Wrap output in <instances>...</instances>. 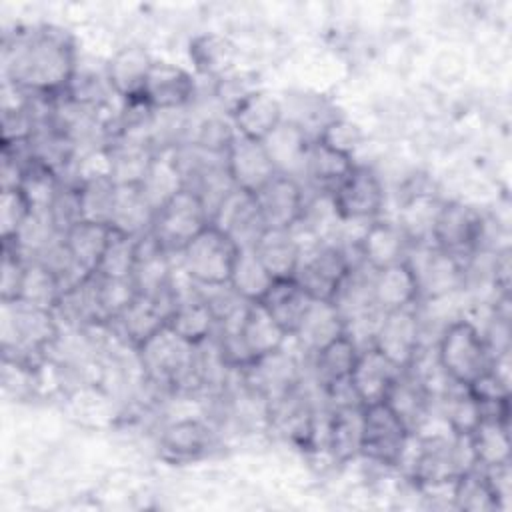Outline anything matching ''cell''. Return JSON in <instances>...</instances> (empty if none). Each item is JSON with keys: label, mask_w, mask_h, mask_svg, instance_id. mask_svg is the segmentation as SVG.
Returning a JSON list of instances; mask_svg holds the SVG:
<instances>
[{"label": "cell", "mask_w": 512, "mask_h": 512, "mask_svg": "<svg viewBox=\"0 0 512 512\" xmlns=\"http://www.w3.org/2000/svg\"><path fill=\"white\" fill-rule=\"evenodd\" d=\"M364 406L340 404L334 406L326 422V448L338 462H348L360 456L362 446Z\"/></svg>", "instance_id": "f1b7e54d"}, {"label": "cell", "mask_w": 512, "mask_h": 512, "mask_svg": "<svg viewBox=\"0 0 512 512\" xmlns=\"http://www.w3.org/2000/svg\"><path fill=\"white\" fill-rule=\"evenodd\" d=\"M174 292L176 304L168 316V328L194 346L210 340L216 332V316L202 298L198 286L190 280L186 290H182L174 282Z\"/></svg>", "instance_id": "e0dca14e"}, {"label": "cell", "mask_w": 512, "mask_h": 512, "mask_svg": "<svg viewBox=\"0 0 512 512\" xmlns=\"http://www.w3.org/2000/svg\"><path fill=\"white\" fill-rule=\"evenodd\" d=\"M262 142L278 174L298 180V176L306 172V160L312 140L294 122L282 120V124Z\"/></svg>", "instance_id": "cb8c5ba5"}, {"label": "cell", "mask_w": 512, "mask_h": 512, "mask_svg": "<svg viewBox=\"0 0 512 512\" xmlns=\"http://www.w3.org/2000/svg\"><path fill=\"white\" fill-rule=\"evenodd\" d=\"M416 280H418V296L426 298H442L456 288H460L464 280V268L460 258L438 250L436 246L428 248L420 264H410Z\"/></svg>", "instance_id": "603a6c76"}, {"label": "cell", "mask_w": 512, "mask_h": 512, "mask_svg": "<svg viewBox=\"0 0 512 512\" xmlns=\"http://www.w3.org/2000/svg\"><path fill=\"white\" fill-rule=\"evenodd\" d=\"M334 214L340 220H374L384 204V190L378 176L366 166H354L352 172L330 194Z\"/></svg>", "instance_id": "9c48e42d"}, {"label": "cell", "mask_w": 512, "mask_h": 512, "mask_svg": "<svg viewBox=\"0 0 512 512\" xmlns=\"http://www.w3.org/2000/svg\"><path fill=\"white\" fill-rule=\"evenodd\" d=\"M234 136H236V130H234L232 122L210 118L198 126V134L192 144H196L202 150L214 152V154H226Z\"/></svg>", "instance_id": "f5cc1de1"}, {"label": "cell", "mask_w": 512, "mask_h": 512, "mask_svg": "<svg viewBox=\"0 0 512 512\" xmlns=\"http://www.w3.org/2000/svg\"><path fill=\"white\" fill-rule=\"evenodd\" d=\"M170 254L172 252H168L152 232L138 238L132 272L138 294L158 300L174 294V266Z\"/></svg>", "instance_id": "5bb4252c"}, {"label": "cell", "mask_w": 512, "mask_h": 512, "mask_svg": "<svg viewBox=\"0 0 512 512\" xmlns=\"http://www.w3.org/2000/svg\"><path fill=\"white\" fill-rule=\"evenodd\" d=\"M430 398L432 392L424 384V380L416 372L406 368L392 384L384 402L402 418L406 428L414 434L426 422Z\"/></svg>", "instance_id": "83f0119b"}, {"label": "cell", "mask_w": 512, "mask_h": 512, "mask_svg": "<svg viewBox=\"0 0 512 512\" xmlns=\"http://www.w3.org/2000/svg\"><path fill=\"white\" fill-rule=\"evenodd\" d=\"M210 224V212L202 198L182 188L154 216L152 234L168 252H180L196 234Z\"/></svg>", "instance_id": "52a82bcc"}, {"label": "cell", "mask_w": 512, "mask_h": 512, "mask_svg": "<svg viewBox=\"0 0 512 512\" xmlns=\"http://www.w3.org/2000/svg\"><path fill=\"white\" fill-rule=\"evenodd\" d=\"M318 142H322L324 146L336 150V152H342L346 156H352L354 158V152L360 148L362 144V132L360 128L346 120V118H332L322 130L320 134L316 136Z\"/></svg>", "instance_id": "816d5d0a"}, {"label": "cell", "mask_w": 512, "mask_h": 512, "mask_svg": "<svg viewBox=\"0 0 512 512\" xmlns=\"http://www.w3.org/2000/svg\"><path fill=\"white\" fill-rule=\"evenodd\" d=\"M106 152L110 178L116 184H140L156 154V148L144 140L116 138L108 144Z\"/></svg>", "instance_id": "836d02e7"}, {"label": "cell", "mask_w": 512, "mask_h": 512, "mask_svg": "<svg viewBox=\"0 0 512 512\" xmlns=\"http://www.w3.org/2000/svg\"><path fill=\"white\" fill-rule=\"evenodd\" d=\"M468 440L478 466L490 468L510 462V420L482 418Z\"/></svg>", "instance_id": "74e56055"}, {"label": "cell", "mask_w": 512, "mask_h": 512, "mask_svg": "<svg viewBox=\"0 0 512 512\" xmlns=\"http://www.w3.org/2000/svg\"><path fill=\"white\" fill-rule=\"evenodd\" d=\"M156 210L150 206L138 184H116V196L110 226L128 236H144L152 232Z\"/></svg>", "instance_id": "4dcf8cb0"}, {"label": "cell", "mask_w": 512, "mask_h": 512, "mask_svg": "<svg viewBox=\"0 0 512 512\" xmlns=\"http://www.w3.org/2000/svg\"><path fill=\"white\" fill-rule=\"evenodd\" d=\"M444 418L452 434L458 436H470V432L478 426L482 420L480 404L466 386L454 384V388H448L444 394Z\"/></svg>", "instance_id": "bcb514c9"}, {"label": "cell", "mask_w": 512, "mask_h": 512, "mask_svg": "<svg viewBox=\"0 0 512 512\" xmlns=\"http://www.w3.org/2000/svg\"><path fill=\"white\" fill-rule=\"evenodd\" d=\"M190 60L202 76L220 80L234 68L236 46L222 34L206 32L190 42Z\"/></svg>", "instance_id": "f35d334b"}, {"label": "cell", "mask_w": 512, "mask_h": 512, "mask_svg": "<svg viewBox=\"0 0 512 512\" xmlns=\"http://www.w3.org/2000/svg\"><path fill=\"white\" fill-rule=\"evenodd\" d=\"M254 198L266 228H296L304 220V192L298 180L290 176L276 174Z\"/></svg>", "instance_id": "9a60e30c"}, {"label": "cell", "mask_w": 512, "mask_h": 512, "mask_svg": "<svg viewBox=\"0 0 512 512\" xmlns=\"http://www.w3.org/2000/svg\"><path fill=\"white\" fill-rule=\"evenodd\" d=\"M412 432L402 418L386 404L364 406L360 454L384 466H398Z\"/></svg>", "instance_id": "ba28073f"}, {"label": "cell", "mask_w": 512, "mask_h": 512, "mask_svg": "<svg viewBox=\"0 0 512 512\" xmlns=\"http://www.w3.org/2000/svg\"><path fill=\"white\" fill-rule=\"evenodd\" d=\"M210 224L222 230L238 248H252L266 230L254 194L232 188L212 212Z\"/></svg>", "instance_id": "8fae6325"}, {"label": "cell", "mask_w": 512, "mask_h": 512, "mask_svg": "<svg viewBox=\"0 0 512 512\" xmlns=\"http://www.w3.org/2000/svg\"><path fill=\"white\" fill-rule=\"evenodd\" d=\"M210 448V430L198 420H176L160 436V452L170 462L200 458Z\"/></svg>", "instance_id": "8d00e7d4"}, {"label": "cell", "mask_w": 512, "mask_h": 512, "mask_svg": "<svg viewBox=\"0 0 512 512\" xmlns=\"http://www.w3.org/2000/svg\"><path fill=\"white\" fill-rule=\"evenodd\" d=\"M372 300L380 312L412 308L418 296L416 274L406 260L372 272Z\"/></svg>", "instance_id": "44dd1931"}, {"label": "cell", "mask_w": 512, "mask_h": 512, "mask_svg": "<svg viewBox=\"0 0 512 512\" xmlns=\"http://www.w3.org/2000/svg\"><path fill=\"white\" fill-rule=\"evenodd\" d=\"M138 186L156 212L184 188L182 170L176 158V146L156 150Z\"/></svg>", "instance_id": "f546056e"}, {"label": "cell", "mask_w": 512, "mask_h": 512, "mask_svg": "<svg viewBox=\"0 0 512 512\" xmlns=\"http://www.w3.org/2000/svg\"><path fill=\"white\" fill-rule=\"evenodd\" d=\"M60 298H62V286L56 274L36 260H26V272H24L18 300L46 308V310H56Z\"/></svg>", "instance_id": "f6af8a7d"}, {"label": "cell", "mask_w": 512, "mask_h": 512, "mask_svg": "<svg viewBox=\"0 0 512 512\" xmlns=\"http://www.w3.org/2000/svg\"><path fill=\"white\" fill-rule=\"evenodd\" d=\"M192 98L194 80L184 68L170 62H152L140 92L142 102L154 112H174L184 108Z\"/></svg>", "instance_id": "2e32d148"}, {"label": "cell", "mask_w": 512, "mask_h": 512, "mask_svg": "<svg viewBox=\"0 0 512 512\" xmlns=\"http://www.w3.org/2000/svg\"><path fill=\"white\" fill-rule=\"evenodd\" d=\"M352 156H346L342 152H336L322 142L314 140L308 150V160H306V172L304 176L310 178L312 184L322 188L324 192L332 194L336 186L352 172L354 168Z\"/></svg>", "instance_id": "ab89813d"}, {"label": "cell", "mask_w": 512, "mask_h": 512, "mask_svg": "<svg viewBox=\"0 0 512 512\" xmlns=\"http://www.w3.org/2000/svg\"><path fill=\"white\" fill-rule=\"evenodd\" d=\"M358 354H360V348L348 334H342L340 338L332 340L330 344H326L314 354L316 382L324 390H330L334 386L348 382L356 366Z\"/></svg>", "instance_id": "d590c367"}, {"label": "cell", "mask_w": 512, "mask_h": 512, "mask_svg": "<svg viewBox=\"0 0 512 512\" xmlns=\"http://www.w3.org/2000/svg\"><path fill=\"white\" fill-rule=\"evenodd\" d=\"M372 346L400 370L410 368L420 352V322L414 306L384 312L376 326Z\"/></svg>", "instance_id": "30bf717a"}, {"label": "cell", "mask_w": 512, "mask_h": 512, "mask_svg": "<svg viewBox=\"0 0 512 512\" xmlns=\"http://www.w3.org/2000/svg\"><path fill=\"white\" fill-rule=\"evenodd\" d=\"M240 336L252 362L282 350L290 338L260 302H250L246 306L240 324Z\"/></svg>", "instance_id": "d4e9b609"}, {"label": "cell", "mask_w": 512, "mask_h": 512, "mask_svg": "<svg viewBox=\"0 0 512 512\" xmlns=\"http://www.w3.org/2000/svg\"><path fill=\"white\" fill-rule=\"evenodd\" d=\"M436 364L448 382L470 386L490 370L492 354L484 334L470 320H458L442 332L436 348Z\"/></svg>", "instance_id": "3957f363"}, {"label": "cell", "mask_w": 512, "mask_h": 512, "mask_svg": "<svg viewBox=\"0 0 512 512\" xmlns=\"http://www.w3.org/2000/svg\"><path fill=\"white\" fill-rule=\"evenodd\" d=\"M4 78L32 96H62L78 68V54L68 32L56 26H28L4 42Z\"/></svg>", "instance_id": "6da1fadb"}, {"label": "cell", "mask_w": 512, "mask_h": 512, "mask_svg": "<svg viewBox=\"0 0 512 512\" xmlns=\"http://www.w3.org/2000/svg\"><path fill=\"white\" fill-rule=\"evenodd\" d=\"M26 272V258L8 242H2L0 264V298L2 302H14L20 296L22 280Z\"/></svg>", "instance_id": "f907efd6"}, {"label": "cell", "mask_w": 512, "mask_h": 512, "mask_svg": "<svg viewBox=\"0 0 512 512\" xmlns=\"http://www.w3.org/2000/svg\"><path fill=\"white\" fill-rule=\"evenodd\" d=\"M152 62L154 60L148 56V52L138 46L118 50L106 64V76L114 94L124 102L140 98Z\"/></svg>", "instance_id": "1f68e13d"}, {"label": "cell", "mask_w": 512, "mask_h": 512, "mask_svg": "<svg viewBox=\"0 0 512 512\" xmlns=\"http://www.w3.org/2000/svg\"><path fill=\"white\" fill-rule=\"evenodd\" d=\"M180 270L196 286L228 284L238 246L214 224H208L180 252Z\"/></svg>", "instance_id": "5b68a950"}, {"label": "cell", "mask_w": 512, "mask_h": 512, "mask_svg": "<svg viewBox=\"0 0 512 512\" xmlns=\"http://www.w3.org/2000/svg\"><path fill=\"white\" fill-rule=\"evenodd\" d=\"M228 114L236 134L262 142L282 124L284 106L270 92L254 88Z\"/></svg>", "instance_id": "d6986e66"}, {"label": "cell", "mask_w": 512, "mask_h": 512, "mask_svg": "<svg viewBox=\"0 0 512 512\" xmlns=\"http://www.w3.org/2000/svg\"><path fill=\"white\" fill-rule=\"evenodd\" d=\"M274 278L260 262L254 248H238L234 268L230 274V288L246 302H260L272 286Z\"/></svg>", "instance_id": "60d3db41"}, {"label": "cell", "mask_w": 512, "mask_h": 512, "mask_svg": "<svg viewBox=\"0 0 512 512\" xmlns=\"http://www.w3.org/2000/svg\"><path fill=\"white\" fill-rule=\"evenodd\" d=\"M76 190L82 220L110 224L116 196V182L110 178V174L84 176L76 182Z\"/></svg>", "instance_id": "b9f144b4"}, {"label": "cell", "mask_w": 512, "mask_h": 512, "mask_svg": "<svg viewBox=\"0 0 512 512\" xmlns=\"http://www.w3.org/2000/svg\"><path fill=\"white\" fill-rule=\"evenodd\" d=\"M174 304H176V292H174V296L160 298V300L138 294L136 300L110 322H116L122 336L134 348H138L150 336H154L160 328H164L168 324V316H170Z\"/></svg>", "instance_id": "ffe728a7"}, {"label": "cell", "mask_w": 512, "mask_h": 512, "mask_svg": "<svg viewBox=\"0 0 512 512\" xmlns=\"http://www.w3.org/2000/svg\"><path fill=\"white\" fill-rule=\"evenodd\" d=\"M452 498L456 508L470 512H490L500 508L482 466H472L452 482Z\"/></svg>", "instance_id": "ee69618b"}, {"label": "cell", "mask_w": 512, "mask_h": 512, "mask_svg": "<svg viewBox=\"0 0 512 512\" xmlns=\"http://www.w3.org/2000/svg\"><path fill=\"white\" fill-rule=\"evenodd\" d=\"M136 248H138L136 236H128L112 228V236L102 254L96 274L106 278H132L134 264H136Z\"/></svg>", "instance_id": "7dc6e473"}, {"label": "cell", "mask_w": 512, "mask_h": 512, "mask_svg": "<svg viewBox=\"0 0 512 512\" xmlns=\"http://www.w3.org/2000/svg\"><path fill=\"white\" fill-rule=\"evenodd\" d=\"M342 334H346V326L336 304L330 300H312L292 338H296L302 350L314 356Z\"/></svg>", "instance_id": "4316f807"}, {"label": "cell", "mask_w": 512, "mask_h": 512, "mask_svg": "<svg viewBox=\"0 0 512 512\" xmlns=\"http://www.w3.org/2000/svg\"><path fill=\"white\" fill-rule=\"evenodd\" d=\"M480 234V216L460 202L440 204L430 230L432 246L456 258L468 254L478 244Z\"/></svg>", "instance_id": "7c38bea8"}, {"label": "cell", "mask_w": 512, "mask_h": 512, "mask_svg": "<svg viewBox=\"0 0 512 512\" xmlns=\"http://www.w3.org/2000/svg\"><path fill=\"white\" fill-rule=\"evenodd\" d=\"M260 304L270 312V316L292 338L296 328L300 326L308 306L312 304V298L306 294V290L294 278H284V280L272 282L268 292L262 296Z\"/></svg>", "instance_id": "d6a6232c"}, {"label": "cell", "mask_w": 512, "mask_h": 512, "mask_svg": "<svg viewBox=\"0 0 512 512\" xmlns=\"http://www.w3.org/2000/svg\"><path fill=\"white\" fill-rule=\"evenodd\" d=\"M110 236H112L110 224L78 220L64 232V244L70 250L76 264L86 274H96Z\"/></svg>", "instance_id": "e575fe53"}, {"label": "cell", "mask_w": 512, "mask_h": 512, "mask_svg": "<svg viewBox=\"0 0 512 512\" xmlns=\"http://www.w3.org/2000/svg\"><path fill=\"white\" fill-rule=\"evenodd\" d=\"M400 372L402 370L374 346L362 348L350 374V386L356 400L362 406L384 402Z\"/></svg>", "instance_id": "ac0fdd59"}, {"label": "cell", "mask_w": 512, "mask_h": 512, "mask_svg": "<svg viewBox=\"0 0 512 512\" xmlns=\"http://www.w3.org/2000/svg\"><path fill=\"white\" fill-rule=\"evenodd\" d=\"M140 362L150 380L164 386H180L190 380L198 382V346L182 340L174 330L160 328L138 348Z\"/></svg>", "instance_id": "277c9868"}, {"label": "cell", "mask_w": 512, "mask_h": 512, "mask_svg": "<svg viewBox=\"0 0 512 512\" xmlns=\"http://www.w3.org/2000/svg\"><path fill=\"white\" fill-rule=\"evenodd\" d=\"M58 336L54 310L22 300L2 302V352L20 368L34 364Z\"/></svg>", "instance_id": "7a4b0ae2"}, {"label": "cell", "mask_w": 512, "mask_h": 512, "mask_svg": "<svg viewBox=\"0 0 512 512\" xmlns=\"http://www.w3.org/2000/svg\"><path fill=\"white\" fill-rule=\"evenodd\" d=\"M54 312H60L68 322L76 324H104L106 316L98 300L96 274H90L80 284L68 288Z\"/></svg>", "instance_id": "7bdbcfd3"}, {"label": "cell", "mask_w": 512, "mask_h": 512, "mask_svg": "<svg viewBox=\"0 0 512 512\" xmlns=\"http://www.w3.org/2000/svg\"><path fill=\"white\" fill-rule=\"evenodd\" d=\"M352 264L344 250L332 244H302L294 280L312 300H334Z\"/></svg>", "instance_id": "8992f818"}, {"label": "cell", "mask_w": 512, "mask_h": 512, "mask_svg": "<svg viewBox=\"0 0 512 512\" xmlns=\"http://www.w3.org/2000/svg\"><path fill=\"white\" fill-rule=\"evenodd\" d=\"M408 242L410 238L406 236L402 226L374 220L366 226L364 234L358 240L360 260L370 270L392 266L396 262L406 260Z\"/></svg>", "instance_id": "7402d4cb"}, {"label": "cell", "mask_w": 512, "mask_h": 512, "mask_svg": "<svg viewBox=\"0 0 512 512\" xmlns=\"http://www.w3.org/2000/svg\"><path fill=\"white\" fill-rule=\"evenodd\" d=\"M96 290L106 322L122 314L138 296L132 278H106L96 274Z\"/></svg>", "instance_id": "c3c4849f"}, {"label": "cell", "mask_w": 512, "mask_h": 512, "mask_svg": "<svg viewBox=\"0 0 512 512\" xmlns=\"http://www.w3.org/2000/svg\"><path fill=\"white\" fill-rule=\"evenodd\" d=\"M224 162L232 184L250 194H256L278 174L264 142L240 134H236L228 146Z\"/></svg>", "instance_id": "4fadbf2b"}, {"label": "cell", "mask_w": 512, "mask_h": 512, "mask_svg": "<svg viewBox=\"0 0 512 512\" xmlns=\"http://www.w3.org/2000/svg\"><path fill=\"white\" fill-rule=\"evenodd\" d=\"M252 248L274 280L294 276L302 250L294 228H266Z\"/></svg>", "instance_id": "484cf974"}, {"label": "cell", "mask_w": 512, "mask_h": 512, "mask_svg": "<svg viewBox=\"0 0 512 512\" xmlns=\"http://www.w3.org/2000/svg\"><path fill=\"white\" fill-rule=\"evenodd\" d=\"M32 212V204L20 188H0V236L2 242L16 238Z\"/></svg>", "instance_id": "681fc988"}]
</instances>
